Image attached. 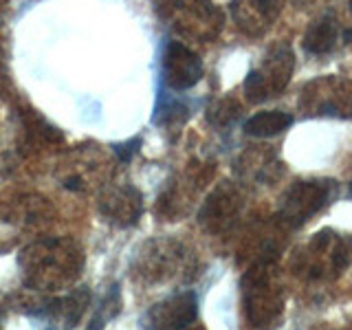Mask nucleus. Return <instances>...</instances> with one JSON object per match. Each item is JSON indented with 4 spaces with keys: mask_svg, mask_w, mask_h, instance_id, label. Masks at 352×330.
Instances as JSON below:
<instances>
[{
    "mask_svg": "<svg viewBox=\"0 0 352 330\" xmlns=\"http://www.w3.org/2000/svg\"><path fill=\"white\" fill-rule=\"evenodd\" d=\"M297 106L306 117L352 119V82L339 75L315 77L304 84Z\"/></svg>",
    "mask_w": 352,
    "mask_h": 330,
    "instance_id": "obj_5",
    "label": "nucleus"
},
{
    "mask_svg": "<svg viewBox=\"0 0 352 330\" xmlns=\"http://www.w3.org/2000/svg\"><path fill=\"white\" fill-rule=\"evenodd\" d=\"M102 212L119 227L137 223L143 212V198L135 187H119L102 201Z\"/></svg>",
    "mask_w": 352,
    "mask_h": 330,
    "instance_id": "obj_12",
    "label": "nucleus"
},
{
    "mask_svg": "<svg viewBox=\"0 0 352 330\" xmlns=\"http://www.w3.org/2000/svg\"><path fill=\"white\" fill-rule=\"evenodd\" d=\"M198 315V300L192 291H185L170 297L157 306H152L146 315L148 330H183Z\"/></svg>",
    "mask_w": 352,
    "mask_h": 330,
    "instance_id": "obj_10",
    "label": "nucleus"
},
{
    "mask_svg": "<svg viewBox=\"0 0 352 330\" xmlns=\"http://www.w3.org/2000/svg\"><path fill=\"white\" fill-rule=\"evenodd\" d=\"M245 304H247V315L256 326H264L280 313L282 293L269 264L262 262L247 273Z\"/></svg>",
    "mask_w": 352,
    "mask_h": 330,
    "instance_id": "obj_8",
    "label": "nucleus"
},
{
    "mask_svg": "<svg viewBox=\"0 0 352 330\" xmlns=\"http://www.w3.org/2000/svg\"><path fill=\"white\" fill-rule=\"evenodd\" d=\"M282 0H231V18L242 33L258 38L280 18Z\"/></svg>",
    "mask_w": 352,
    "mask_h": 330,
    "instance_id": "obj_11",
    "label": "nucleus"
},
{
    "mask_svg": "<svg viewBox=\"0 0 352 330\" xmlns=\"http://www.w3.org/2000/svg\"><path fill=\"white\" fill-rule=\"evenodd\" d=\"M159 14L176 33L194 42H212L223 31L225 16L212 0H159Z\"/></svg>",
    "mask_w": 352,
    "mask_h": 330,
    "instance_id": "obj_1",
    "label": "nucleus"
},
{
    "mask_svg": "<svg viewBox=\"0 0 352 330\" xmlns=\"http://www.w3.org/2000/svg\"><path fill=\"white\" fill-rule=\"evenodd\" d=\"M117 313H119V286H113V291L106 295L104 304L99 306V311H97V315L91 322V328L88 330H102L108 319H113Z\"/></svg>",
    "mask_w": 352,
    "mask_h": 330,
    "instance_id": "obj_17",
    "label": "nucleus"
},
{
    "mask_svg": "<svg viewBox=\"0 0 352 330\" xmlns=\"http://www.w3.org/2000/svg\"><path fill=\"white\" fill-rule=\"evenodd\" d=\"M352 42V0H341L308 25L302 47L315 58H324Z\"/></svg>",
    "mask_w": 352,
    "mask_h": 330,
    "instance_id": "obj_6",
    "label": "nucleus"
},
{
    "mask_svg": "<svg viewBox=\"0 0 352 330\" xmlns=\"http://www.w3.org/2000/svg\"><path fill=\"white\" fill-rule=\"evenodd\" d=\"M139 143L141 139H130L128 143H119V146H115V152L121 157V161H130V157L139 150Z\"/></svg>",
    "mask_w": 352,
    "mask_h": 330,
    "instance_id": "obj_18",
    "label": "nucleus"
},
{
    "mask_svg": "<svg viewBox=\"0 0 352 330\" xmlns=\"http://www.w3.org/2000/svg\"><path fill=\"white\" fill-rule=\"evenodd\" d=\"M295 71V51L289 42H278L262 55L260 64L251 69L245 80V95L249 102L260 104L282 95Z\"/></svg>",
    "mask_w": 352,
    "mask_h": 330,
    "instance_id": "obj_3",
    "label": "nucleus"
},
{
    "mask_svg": "<svg viewBox=\"0 0 352 330\" xmlns=\"http://www.w3.org/2000/svg\"><path fill=\"white\" fill-rule=\"evenodd\" d=\"M203 77L201 58L183 42H168L163 51V80L172 91H190Z\"/></svg>",
    "mask_w": 352,
    "mask_h": 330,
    "instance_id": "obj_9",
    "label": "nucleus"
},
{
    "mask_svg": "<svg viewBox=\"0 0 352 330\" xmlns=\"http://www.w3.org/2000/svg\"><path fill=\"white\" fill-rule=\"evenodd\" d=\"M240 115V106L234 99H218L207 110V119L212 121L214 126H229L234 124Z\"/></svg>",
    "mask_w": 352,
    "mask_h": 330,
    "instance_id": "obj_16",
    "label": "nucleus"
},
{
    "mask_svg": "<svg viewBox=\"0 0 352 330\" xmlns=\"http://www.w3.org/2000/svg\"><path fill=\"white\" fill-rule=\"evenodd\" d=\"M352 262V236L324 229L315 234L300 256V271L311 280H330ZM297 271V273H300Z\"/></svg>",
    "mask_w": 352,
    "mask_h": 330,
    "instance_id": "obj_4",
    "label": "nucleus"
},
{
    "mask_svg": "<svg viewBox=\"0 0 352 330\" xmlns=\"http://www.w3.org/2000/svg\"><path fill=\"white\" fill-rule=\"evenodd\" d=\"M293 126V115L284 110H262L245 121V132L249 137H275Z\"/></svg>",
    "mask_w": 352,
    "mask_h": 330,
    "instance_id": "obj_14",
    "label": "nucleus"
},
{
    "mask_svg": "<svg viewBox=\"0 0 352 330\" xmlns=\"http://www.w3.org/2000/svg\"><path fill=\"white\" fill-rule=\"evenodd\" d=\"M238 198L227 192V190H218V194H214L209 198L207 209L203 212V223H207L209 227H225L227 223H231L236 216V209H238Z\"/></svg>",
    "mask_w": 352,
    "mask_h": 330,
    "instance_id": "obj_15",
    "label": "nucleus"
},
{
    "mask_svg": "<svg viewBox=\"0 0 352 330\" xmlns=\"http://www.w3.org/2000/svg\"><path fill=\"white\" fill-rule=\"evenodd\" d=\"M337 196V183L333 181H297L286 190L280 205V220L289 227H300L308 218Z\"/></svg>",
    "mask_w": 352,
    "mask_h": 330,
    "instance_id": "obj_7",
    "label": "nucleus"
},
{
    "mask_svg": "<svg viewBox=\"0 0 352 330\" xmlns=\"http://www.w3.org/2000/svg\"><path fill=\"white\" fill-rule=\"evenodd\" d=\"M88 302H91V293L86 289H77L69 295L60 297V300H53L51 304H47L44 317L49 319L51 326H60V330H71L80 322Z\"/></svg>",
    "mask_w": 352,
    "mask_h": 330,
    "instance_id": "obj_13",
    "label": "nucleus"
},
{
    "mask_svg": "<svg viewBox=\"0 0 352 330\" xmlns=\"http://www.w3.org/2000/svg\"><path fill=\"white\" fill-rule=\"evenodd\" d=\"M27 280L40 289H55L75 278L77 253H71L60 240H44L27 247L20 256Z\"/></svg>",
    "mask_w": 352,
    "mask_h": 330,
    "instance_id": "obj_2",
    "label": "nucleus"
}]
</instances>
